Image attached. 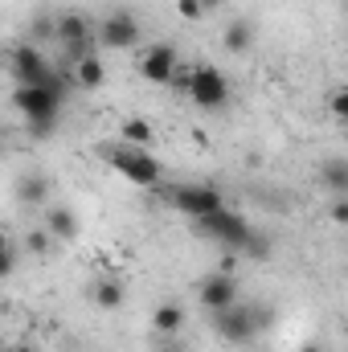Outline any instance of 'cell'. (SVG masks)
<instances>
[{"instance_id": "1", "label": "cell", "mask_w": 348, "mask_h": 352, "mask_svg": "<svg viewBox=\"0 0 348 352\" xmlns=\"http://www.w3.org/2000/svg\"><path fill=\"white\" fill-rule=\"evenodd\" d=\"M70 87H78V82H74V70L66 66L54 87H17L12 90V107L25 115V123H29L33 135L54 131V123H58V115H62V98H66Z\"/></svg>"}, {"instance_id": "2", "label": "cell", "mask_w": 348, "mask_h": 352, "mask_svg": "<svg viewBox=\"0 0 348 352\" xmlns=\"http://www.w3.org/2000/svg\"><path fill=\"white\" fill-rule=\"evenodd\" d=\"M102 152V160L115 168V173L123 176V180H131L135 188H156L160 184V160L148 152V148H135V144H127V140H115V144H102L98 148Z\"/></svg>"}, {"instance_id": "3", "label": "cell", "mask_w": 348, "mask_h": 352, "mask_svg": "<svg viewBox=\"0 0 348 352\" xmlns=\"http://www.w3.org/2000/svg\"><path fill=\"white\" fill-rule=\"evenodd\" d=\"M270 320H274L270 303H242V299H238L234 307H226V311L213 316V332H217L226 344L242 349V344H250V340L259 336L262 328H270Z\"/></svg>"}, {"instance_id": "4", "label": "cell", "mask_w": 348, "mask_h": 352, "mask_svg": "<svg viewBox=\"0 0 348 352\" xmlns=\"http://www.w3.org/2000/svg\"><path fill=\"white\" fill-rule=\"evenodd\" d=\"M193 230H197L201 238H213V242L226 246V250H238V254H246L250 242H254V230H250L246 217L234 213V209H217V213H209V217H197Z\"/></svg>"}, {"instance_id": "5", "label": "cell", "mask_w": 348, "mask_h": 352, "mask_svg": "<svg viewBox=\"0 0 348 352\" xmlns=\"http://www.w3.org/2000/svg\"><path fill=\"white\" fill-rule=\"evenodd\" d=\"M8 70H12L17 87H54L58 82V70L45 62V54L33 41H21L8 50Z\"/></svg>"}, {"instance_id": "6", "label": "cell", "mask_w": 348, "mask_h": 352, "mask_svg": "<svg viewBox=\"0 0 348 352\" xmlns=\"http://www.w3.org/2000/svg\"><path fill=\"white\" fill-rule=\"evenodd\" d=\"M168 205H173L176 213H184L188 221H197V217H209V213L226 209L221 192H217V188H209V184H173V188H168Z\"/></svg>"}, {"instance_id": "7", "label": "cell", "mask_w": 348, "mask_h": 352, "mask_svg": "<svg viewBox=\"0 0 348 352\" xmlns=\"http://www.w3.org/2000/svg\"><path fill=\"white\" fill-rule=\"evenodd\" d=\"M188 98H193L201 111H217V107H226V102H230V78H226L217 66H193Z\"/></svg>"}, {"instance_id": "8", "label": "cell", "mask_w": 348, "mask_h": 352, "mask_svg": "<svg viewBox=\"0 0 348 352\" xmlns=\"http://www.w3.org/2000/svg\"><path fill=\"white\" fill-rule=\"evenodd\" d=\"M176 70H180V54H176L173 41H156L140 54V74L152 82V87H173Z\"/></svg>"}, {"instance_id": "9", "label": "cell", "mask_w": 348, "mask_h": 352, "mask_svg": "<svg viewBox=\"0 0 348 352\" xmlns=\"http://www.w3.org/2000/svg\"><path fill=\"white\" fill-rule=\"evenodd\" d=\"M98 45H102V50H115V54H123V50L140 45V21H135L127 8L107 12V16H102V25H98Z\"/></svg>"}, {"instance_id": "10", "label": "cell", "mask_w": 348, "mask_h": 352, "mask_svg": "<svg viewBox=\"0 0 348 352\" xmlns=\"http://www.w3.org/2000/svg\"><path fill=\"white\" fill-rule=\"evenodd\" d=\"M197 303H201L209 316H217V311L234 307V303H238V278H234V274H226V270L205 274V278H201V287H197Z\"/></svg>"}, {"instance_id": "11", "label": "cell", "mask_w": 348, "mask_h": 352, "mask_svg": "<svg viewBox=\"0 0 348 352\" xmlns=\"http://www.w3.org/2000/svg\"><path fill=\"white\" fill-rule=\"evenodd\" d=\"M45 230L54 234V242H74L83 234V221L70 205H54V209H45Z\"/></svg>"}, {"instance_id": "12", "label": "cell", "mask_w": 348, "mask_h": 352, "mask_svg": "<svg viewBox=\"0 0 348 352\" xmlns=\"http://www.w3.org/2000/svg\"><path fill=\"white\" fill-rule=\"evenodd\" d=\"M98 33H90V21L83 12H62L58 16V41L62 45H74V41H94Z\"/></svg>"}, {"instance_id": "13", "label": "cell", "mask_w": 348, "mask_h": 352, "mask_svg": "<svg viewBox=\"0 0 348 352\" xmlns=\"http://www.w3.org/2000/svg\"><path fill=\"white\" fill-rule=\"evenodd\" d=\"M221 45L230 50V54H250V45H254V25L250 21H230L226 29H221Z\"/></svg>"}, {"instance_id": "14", "label": "cell", "mask_w": 348, "mask_h": 352, "mask_svg": "<svg viewBox=\"0 0 348 352\" xmlns=\"http://www.w3.org/2000/svg\"><path fill=\"white\" fill-rule=\"evenodd\" d=\"M90 299H94V307H102V311H119V307H123V283L102 274V278H94Z\"/></svg>"}, {"instance_id": "15", "label": "cell", "mask_w": 348, "mask_h": 352, "mask_svg": "<svg viewBox=\"0 0 348 352\" xmlns=\"http://www.w3.org/2000/svg\"><path fill=\"white\" fill-rule=\"evenodd\" d=\"M152 328H156V336H180V328H184V307L180 303H160L156 311H152Z\"/></svg>"}, {"instance_id": "16", "label": "cell", "mask_w": 348, "mask_h": 352, "mask_svg": "<svg viewBox=\"0 0 348 352\" xmlns=\"http://www.w3.org/2000/svg\"><path fill=\"white\" fill-rule=\"evenodd\" d=\"M17 201H21V205H33V209L45 205V201H50V180L41 173L21 176V180H17Z\"/></svg>"}, {"instance_id": "17", "label": "cell", "mask_w": 348, "mask_h": 352, "mask_svg": "<svg viewBox=\"0 0 348 352\" xmlns=\"http://www.w3.org/2000/svg\"><path fill=\"white\" fill-rule=\"evenodd\" d=\"M74 70V82L83 90H98L102 82H107V66H102V58L98 54H90V58H83L78 66H70Z\"/></svg>"}, {"instance_id": "18", "label": "cell", "mask_w": 348, "mask_h": 352, "mask_svg": "<svg viewBox=\"0 0 348 352\" xmlns=\"http://www.w3.org/2000/svg\"><path fill=\"white\" fill-rule=\"evenodd\" d=\"M320 184L336 197H348V160H328L320 168Z\"/></svg>"}, {"instance_id": "19", "label": "cell", "mask_w": 348, "mask_h": 352, "mask_svg": "<svg viewBox=\"0 0 348 352\" xmlns=\"http://www.w3.org/2000/svg\"><path fill=\"white\" fill-rule=\"evenodd\" d=\"M119 140H127V144H135V148H148V144L156 140V131H152L148 119H123V123H119Z\"/></svg>"}, {"instance_id": "20", "label": "cell", "mask_w": 348, "mask_h": 352, "mask_svg": "<svg viewBox=\"0 0 348 352\" xmlns=\"http://www.w3.org/2000/svg\"><path fill=\"white\" fill-rule=\"evenodd\" d=\"M328 115L348 123V87H336L332 94H328Z\"/></svg>"}, {"instance_id": "21", "label": "cell", "mask_w": 348, "mask_h": 352, "mask_svg": "<svg viewBox=\"0 0 348 352\" xmlns=\"http://www.w3.org/2000/svg\"><path fill=\"white\" fill-rule=\"evenodd\" d=\"M25 242H29V250H33V254H50L54 234H50V230H29V238H25Z\"/></svg>"}, {"instance_id": "22", "label": "cell", "mask_w": 348, "mask_h": 352, "mask_svg": "<svg viewBox=\"0 0 348 352\" xmlns=\"http://www.w3.org/2000/svg\"><path fill=\"white\" fill-rule=\"evenodd\" d=\"M152 352H193V349H188L180 336H156V340H152Z\"/></svg>"}, {"instance_id": "23", "label": "cell", "mask_w": 348, "mask_h": 352, "mask_svg": "<svg viewBox=\"0 0 348 352\" xmlns=\"http://www.w3.org/2000/svg\"><path fill=\"white\" fill-rule=\"evenodd\" d=\"M176 12H180L184 21H201V16H205V4H201V0H176Z\"/></svg>"}, {"instance_id": "24", "label": "cell", "mask_w": 348, "mask_h": 352, "mask_svg": "<svg viewBox=\"0 0 348 352\" xmlns=\"http://www.w3.org/2000/svg\"><path fill=\"white\" fill-rule=\"evenodd\" d=\"M328 217H332V221H340V226H348V197H336V201H332Z\"/></svg>"}, {"instance_id": "25", "label": "cell", "mask_w": 348, "mask_h": 352, "mask_svg": "<svg viewBox=\"0 0 348 352\" xmlns=\"http://www.w3.org/2000/svg\"><path fill=\"white\" fill-rule=\"evenodd\" d=\"M12 270H17V246L4 242V266H0V274H12Z\"/></svg>"}, {"instance_id": "26", "label": "cell", "mask_w": 348, "mask_h": 352, "mask_svg": "<svg viewBox=\"0 0 348 352\" xmlns=\"http://www.w3.org/2000/svg\"><path fill=\"white\" fill-rule=\"evenodd\" d=\"M4 352H37V349H33V344H8Z\"/></svg>"}, {"instance_id": "27", "label": "cell", "mask_w": 348, "mask_h": 352, "mask_svg": "<svg viewBox=\"0 0 348 352\" xmlns=\"http://www.w3.org/2000/svg\"><path fill=\"white\" fill-rule=\"evenodd\" d=\"M299 352H324V349H320V344H303Z\"/></svg>"}, {"instance_id": "28", "label": "cell", "mask_w": 348, "mask_h": 352, "mask_svg": "<svg viewBox=\"0 0 348 352\" xmlns=\"http://www.w3.org/2000/svg\"><path fill=\"white\" fill-rule=\"evenodd\" d=\"M201 4H205V8H217V4H226V0H201Z\"/></svg>"}]
</instances>
